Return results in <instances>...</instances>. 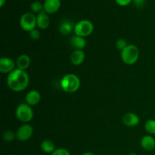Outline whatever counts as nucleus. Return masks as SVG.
Here are the masks:
<instances>
[{
	"label": "nucleus",
	"instance_id": "f257e3e1",
	"mask_svg": "<svg viewBox=\"0 0 155 155\" xmlns=\"http://www.w3.org/2000/svg\"><path fill=\"white\" fill-rule=\"evenodd\" d=\"M30 78L25 71L15 69L8 75L7 84L14 92H22L28 86Z\"/></svg>",
	"mask_w": 155,
	"mask_h": 155
},
{
	"label": "nucleus",
	"instance_id": "f03ea898",
	"mask_svg": "<svg viewBox=\"0 0 155 155\" xmlns=\"http://www.w3.org/2000/svg\"><path fill=\"white\" fill-rule=\"evenodd\" d=\"M81 85L80 78L77 75L69 74L65 75L61 81V89L68 93H74L79 90Z\"/></svg>",
	"mask_w": 155,
	"mask_h": 155
},
{
	"label": "nucleus",
	"instance_id": "7ed1b4c3",
	"mask_svg": "<svg viewBox=\"0 0 155 155\" xmlns=\"http://www.w3.org/2000/svg\"><path fill=\"white\" fill-rule=\"evenodd\" d=\"M139 48L136 45L130 44L121 51L120 57L123 62L126 64L133 65L139 60Z\"/></svg>",
	"mask_w": 155,
	"mask_h": 155
},
{
	"label": "nucleus",
	"instance_id": "20e7f679",
	"mask_svg": "<svg viewBox=\"0 0 155 155\" xmlns=\"http://www.w3.org/2000/svg\"><path fill=\"white\" fill-rule=\"evenodd\" d=\"M94 30V25L92 21L89 20H82L74 25L75 35L82 37H87L90 36Z\"/></svg>",
	"mask_w": 155,
	"mask_h": 155
},
{
	"label": "nucleus",
	"instance_id": "39448f33",
	"mask_svg": "<svg viewBox=\"0 0 155 155\" xmlns=\"http://www.w3.org/2000/svg\"><path fill=\"white\" fill-rule=\"evenodd\" d=\"M16 117L21 122L29 123L33 118V110L31 106L27 104V103H22L18 105L15 111Z\"/></svg>",
	"mask_w": 155,
	"mask_h": 155
},
{
	"label": "nucleus",
	"instance_id": "423d86ee",
	"mask_svg": "<svg viewBox=\"0 0 155 155\" xmlns=\"http://www.w3.org/2000/svg\"><path fill=\"white\" fill-rule=\"evenodd\" d=\"M20 25L22 30L30 33L36 27V16L31 12H26L20 19Z\"/></svg>",
	"mask_w": 155,
	"mask_h": 155
},
{
	"label": "nucleus",
	"instance_id": "0eeeda50",
	"mask_svg": "<svg viewBox=\"0 0 155 155\" xmlns=\"http://www.w3.org/2000/svg\"><path fill=\"white\" fill-rule=\"evenodd\" d=\"M33 134V129L29 124H24L19 127L16 133V138L21 142H25L30 139Z\"/></svg>",
	"mask_w": 155,
	"mask_h": 155
},
{
	"label": "nucleus",
	"instance_id": "6e6552de",
	"mask_svg": "<svg viewBox=\"0 0 155 155\" xmlns=\"http://www.w3.org/2000/svg\"><path fill=\"white\" fill-rule=\"evenodd\" d=\"M16 63L12 59L2 57L0 59V72L2 74H10L15 70Z\"/></svg>",
	"mask_w": 155,
	"mask_h": 155
},
{
	"label": "nucleus",
	"instance_id": "1a4fd4ad",
	"mask_svg": "<svg viewBox=\"0 0 155 155\" xmlns=\"http://www.w3.org/2000/svg\"><path fill=\"white\" fill-rule=\"evenodd\" d=\"M61 5V0H44V11L48 15L56 13L60 9Z\"/></svg>",
	"mask_w": 155,
	"mask_h": 155
},
{
	"label": "nucleus",
	"instance_id": "9d476101",
	"mask_svg": "<svg viewBox=\"0 0 155 155\" xmlns=\"http://www.w3.org/2000/svg\"><path fill=\"white\" fill-rule=\"evenodd\" d=\"M140 122V118L137 114L132 112L125 114L123 117V123L129 127H136Z\"/></svg>",
	"mask_w": 155,
	"mask_h": 155
},
{
	"label": "nucleus",
	"instance_id": "9b49d317",
	"mask_svg": "<svg viewBox=\"0 0 155 155\" xmlns=\"http://www.w3.org/2000/svg\"><path fill=\"white\" fill-rule=\"evenodd\" d=\"M50 24V19L48 14L42 11L36 15V26L41 30H45L48 28Z\"/></svg>",
	"mask_w": 155,
	"mask_h": 155
},
{
	"label": "nucleus",
	"instance_id": "f8f14e48",
	"mask_svg": "<svg viewBox=\"0 0 155 155\" xmlns=\"http://www.w3.org/2000/svg\"><path fill=\"white\" fill-rule=\"evenodd\" d=\"M86 54L83 50H74L71 54V62L74 66H79L84 62Z\"/></svg>",
	"mask_w": 155,
	"mask_h": 155
},
{
	"label": "nucleus",
	"instance_id": "ddd939ff",
	"mask_svg": "<svg viewBox=\"0 0 155 155\" xmlns=\"http://www.w3.org/2000/svg\"><path fill=\"white\" fill-rule=\"evenodd\" d=\"M26 103L30 106H35L39 104L41 100V95L38 91L31 90L26 95Z\"/></svg>",
	"mask_w": 155,
	"mask_h": 155
},
{
	"label": "nucleus",
	"instance_id": "4468645a",
	"mask_svg": "<svg viewBox=\"0 0 155 155\" xmlns=\"http://www.w3.org/2000/svg\"><path fill=\"white\" fill-rule=\"evenodd\" d=\"M141 145L142 148L148 151H153L155 148V139L151 135L144 136L141 139Z\"/></svg>",
	"mask_w": 155,
	"mask_h": 155
},
{
	"label": "nucleus",
	"instance_id": "2eb2a0df",
	"mask_svg": "<svg viewBox=\"0 0 155 155\" xmlns=\"http://www.w3.org/2000/svg\"><path fill=\"white\" fill-rule=\"evenodd\" d=\"M71 45L74 50H83L86 45V40L84 37L75 35L71 38Z\"/></svg>",
	"mask_w": 155,
	"mask_h": 155
},
{
	"label": "nucleus",
	"instance_id": "dca6fc26",
	"mask_svg": "<svg viewBox=\"0 0 155 155\" xmlns=\"http://www.w3.org/2000/svg\"><path fill=\"white\" fill-rule=\"evenodd\" d=\"M31 60L27 54H21L18 58L16 61V66L18 69L25 71L30 67Z\"/></svg>",
	"mask_w": 155,
	"mask_h": 155
},
{
	"label": "nucleus",
	"instance_id": "f3484780",
	"mask_svg": "<svg viewBox=\"0 0 155 155\" xmlns=\"http://www.w3.org/2000/svg\"><path fill=\"white\" fill-rule=\"evenodd\" d=\"M73 30H74V26L72 22L68 20L64 21L59 26V31L64 36H67L72 33Z\"/></svg>",
	"mask_w": 155,
	"mask_h": 155
},
{
	"label": "nucleus",
	"instance_id": "a211bd4d",
	"mask_svg": "<svg viewBox=\"0 0 155 155\" xmlns=\"http://www.w3.org/2000/svg\"><path fill=\"white\" fill-rule=\"evenodd\" d=\"M41 149L43 152L47 154H52L55 151V145L50 140H44L41 143Z\"/></svg>",
	"mask_w": 155,
	"mask_h": 155
},
{
	"label": "nucleus",
	"instance_id": "6ab92c4d",
	"mask_svg": "<svg viewBox=\"0 0 155 155\" xmlns=\"http://www.w3.org/2000/svg\"><path fill=\"white\" fill-rule=\"evenodd\" d=\"M30 9L33 13H36L38 15L44 11L43 4L39 1H34L30 5Z\"/></svg>",
	"mask_w": 155,
	"mask_h": 155
},
{
	"label": "nucleus",
	"instance_id": "aec40b11",
	"mask_svg": "<svg viewBox=\"0 0 155 155\" xmlns=\"http://www.w3.org/2000/svg\"><path fill=\"white\" fill-rule=\"evenodd\" d=\"M145 130L151 135H155V120H148L145 124Z\"/></svg>",
	"mask_w": 155,
	"mask_h": 155
},
{
	"label": "nucleus",
	"instance_id": "412c9836",
	"mask_svg": "<svg viewBox=\"0 0 155 155\" xmlns=\"http://www.w3.org/2000/svg\"><path fill=\"white\" fill-rule=\"evenodd\" d=\"M2 137L5 142H12L16 138V133L12 130H7L3 133Z\"/></svg>",
	"mask_w": 155,
	"mask_h": 155
},
{
	"label": "nucleus",
	"instance_id": "4be33fe9",
	"mask_svg": "<svg viewBox=\"0 0 155 155\" xmlns=\"http://www.w3.org/2000/svg\"><path fill=\"white\" fill-rule=\"evenodd\" d=\"M127 41L124 38H120V39H117L116 42V47L118 50L122 51L127 46Z\"/></svg>",
	"mask_w": 155,
	"mask_h": 155
},
{
	"label": "nucleus",
	"instance_id": "5701e85b",
	"mask_svg": "<svg viewBox=\"0 0 155 155\" xmlns=\"http://www.w3.org/2000/svg\"><path fill=\"white\" fill-rule=\"evenodd\" d=\"M29 34H30V37L33 40H38L40 38V32H39V30H36V29H34L32 31H30Z\"/></svg>",
	"mask_w": 155,
	"mask_h": 155
},
{
	"label": "nucleus",
	"instance_id": "b1692460",
	"mask_svg": "<svg viewBox=\"0 0 155 155\" xmlns=\"http://www.w3.org/2000/svg\"><path fill=\"white\" fill-rule=\"evenodd\" d=\"M51 155H71V154L68 150L65 149V148H58L51 154Z\"/></svg>",
	"mask_w": 155,
	"mask_h": 155
},
{
	"label": "nucleus",
	"instance_id": "393cba45",
	"mask_svg": "<svg viewBox=\"0 0 155 155\" xmlns=\"http://www.w3.org/2000/svg\"><path fill=\"white\" fill-rule=\"evenodd\" d=\"M115 2L120 6H127L133 2V0H115Z\"/></svg>",
	"mask_w": 155,
	"mask_h": 155
},
{
	"label": "nucleus",
	"instance_id": "a878e982",
	"mask_svg": "<svg viewBox=\"0 0 155 155\" xmlns=\"http://www.w3.org/2000/svg\"><path fill=\"white\" fill-rule=\"evenodd\" d=\"M133 2L136 8H141L145 5V0H133Z\"/></svg>",
	"mask_w": 155,
	"mask_h": 155
},
{
	"label": "nucleus",
	"instance_id": "bb28decb",
	"mask_svg": "<svg viewBox=\"0 0 155 155\" xmlns=\"http://www.w3.org/2000/svg\"><path fill=\"white\" fill-rule=\"evenodd\" d=\"M6 0H0V7H3L5 5V3Z\"/></svg>",
	"mask_w": 155,
	"mask_h": 155
},
{
	"label": "nucleus",
	"instance_id": "cd10ccee",
	"mask_svg": "<svg viewBox=\"0 0 155 155\" xmlns=\"http://www.w3.org/2000/svg\"><path fill=\"white\" fill-rule=\"evenodd\" d=\"M81 155H95V154L92 152H86V153H83V154H82Z\"/></svg>",
	"mask_w": 155,
	"mask_h": 155
},
{
	"label": "nucleus",
	"instance_id": "c85d7f7f",
	"mask_svg": "<svg viewBox=\"0 0 155 155\" xmlns=\"http://www.w3.org/2000/svg\"><path fill=\"white\" fill-rule=\"evenodd\" d=\"M129 155H137V154H136V153H130V154Z\"/></svg>",
	"mask_w": 155,
	"mask_h": 155
}]
</instances>
